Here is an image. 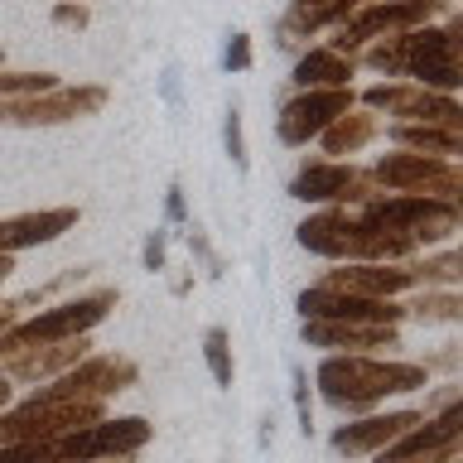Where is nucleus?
I'll list each match as a JSON object with an SVG mask.
<instances>
[{
  "mask_svg": "<svg viewBox=\"0 0 463 463\" xmlns=\"http://www.w3.org/2000/svg\"><path fill=\"white\" fill-rule=\"evenodd\" d=\"M289 382H295V415H299V430L314 434V396H309V372L304 367H289Z\"/></svg>",
  "mask_w": 463,
  "mask_h": 463,
  "instance_id": "nucleus-28",
  "label": "nucleus"
},
{
  "mask_svg": "<svg viewBox=\"0 0 463 463\" xmlns=\"http://www.w3.org/2000/svg\"><path fill=\"white\" fill-rule=\"evenodd\" d=\"M372 179L382 194H411V198H444L458 203L463 198V169L458 159H434V155H382L372 165Z\"/></svg>",
  "mask_w": 463,
  "mask_h": 463,
  "instance_id": "nucleus-8",
  "label": "nucleus"
},
{
  "mask_svg": "<svg viewBox=\"0 0 463 463\" xmlns=\"http://www.w3.org/2000/svg\"><path fill=\"white\" fill-rule=\"evenodd\" d=\"M72 227H78V208H39V213H20V217H0V256L49 246Z\"/></svg>",
  "mask_w": 463,
  "mask_h": 463,
  "instance_id": "nucleus-18",
  "label": "nucleus"
},
{
  "mask_svg": "<svg viewBox=\"0 0 463 463\" xmlns=\"http://www.w3.org/2000/svg\"><path fill=\"white\" fill-rule=\"evenodd\" d=\"M251 34H241V29H237V34H232L227 39V49H222V68L227 72H246V68H251Z\"/></svg>",
  "mask_w": 463,
  "mask_h": 463,
  "instance_id": "nucleus-29",
  "label": "nucleus"
},
{
  "mask_svg": "<svg viewBox=\"0 0 463 463\" xmlns=\"http://www.w3.org/2000/svg\"><path fill=\"white\" fill-rule=\"evenodd\" d=\"M353 78H357V58L328 49V43L299 53L295 72H289V82H295L299 92H333V87H353Z\"/></svg>",
  "mask_w": 463,
  "mask_h": 463,
  "instance_id": "nucleus-20",
  "label": "nucleus"
},
{
  "mask_svg": "<svg viewBox=\"0 0 463 463\" xmlns=\"http://www.w3.org/2000/svg\"><path fill=\"white\" fill-rule=\"evenodd\" d=\"M458 39H463V20L449 14L444 24H425L411 34H391V39H372L367 49H357V68L386 72V78H405L420 82L439 97H458L463 72H458Z\"/></svg>",
  "mask_w": 463,
  "mask_h": 463,
  "instance_id": "nucleus-1",
  "label": "nucleus"
},
{
  "mask_svg": "<svg viewBox=\"0 0 463 463\" xmlns=\"http://www.w3.org/2000/svg\"><path fill=\"white\" fill-rule=\"evenodd\" d=\"M304 318H328V324H367V328H396L405 309L396 299H362V295H343V289H304L295 299Z\"/></svg>",
  "mask_w": 463,
  "mask_h": 463,
  "instance_id": "nucleus-14",
  "label": "nucleus"
},
{
  "mask_svg": "<svg viewBox=\"0 0 463 463\" xmlns=\"http://www.w3.org/2000/svg\"><path fill=\"white\" fill-rule=\"evenodd\" d=\"M14 270V256H0V285H5V275Z\"/></svg>",
  "mask_w": 463,
  "mask_h": 463,
  "instance_id": "nucleus-34",
  "label": "nucleus"
},
{
  "mask_svg": "<svg viewBox=\"0 0 463 463\" xmlns=\"http://www.w3.org/2000/svg\"><path fill=\"white\" fill-rule=\"evenodd\" d=\"M299 338L309 347H328L333 357H347V353H362L372 357L376 347H401L396 343V328H367V324H328V318H304Z\"/></svg>",
  "mask_w": 463,
  "mask_h": 463,
  "instance_id": "nucleus-19",
  "label": "nucleus"
},
{
  "mask_svg": "<svg viewBox=\"0 0 463 463\" xmlns=\"http://www.w3.org/2000/svg\"><path fill=\"white\" fill-rule=\"evenodd\" d=\"M136 376L140 367L130 357L121 353H92V357H82L78 367H68L63 376H53L49 386H39L34 391V401H97V405H107L111 396H121V391L136 386Z\"/></svg>",
  "mask_w": 463,
  "mask_h": 463,
  "instance_id": "nucleus-11",
  "label": "nucleus"
},
{
  "mask_svg": "<svg viewBox=\"0 0 463 463\" xmlns=\"http://www.w3.org/2000/svg\"><path fill=\"white\" fill-rule=\"evenodd\" d=\"M362 111H376L396 116V121H425V126H449V130H463V107L458 97H439L420 82H405V78H391V82H376L362 92Z\"/></svg>",
  "mask_w": 463,
  "mask_h": 463,
  "instance_id": "nucleus-12",
  "label": "nucleus"
},
{
  "mask_svg": "<svg viewBox=\"0 0 463 463\" xmlns=\"http://www.w3.org/2000/svg\"><path fill=\"white\" fill-rule=\"evenodd\" d=\"M107 420V405L97 401H20L0 411V444H53L72 430H87Z\"/></svg>",
  "mask_w": 463,
  "mask_h": 463,
  "instance_id": "nucleus-6",
  "label": "nucleus"
},
{
  "mask_svg": "<svg viewBox=\"0 0 463 463\" xmlns=\"http://www.w3.org/2000/svg\"><path fill=\"white\" fill-rule=\"evenodd\" d=\"M107 87L97 82H78V87H63L58 82L53 92H39V97H14V101H0V126H20V130H34V126H68V121H82V116H97L107 107Z\"/></svg>",
  "mask_w": 463,
  "mask_h": 463,
  "instance_id": "nucleus-10",
  "label": "nucleus"
},
{
  "mask_svg": "<svg viewBox=\"0 0 463 463\" xmlns=\"http://www.w3.org/2000/svg\"><path fill=\"white\" fill-rule=\"evenodd\" d=\"M203 357H208V372L217 386H232V376H237V362H232V338L227 328H208L203 333Z\"/></svg>",
  "mask_w": 463,
  "mask_h": 463,
  "instance_id": "nucleus-24",
  "label": "nucleus"
},
{
  "mask_svg": "<svg viewBox=\"0 0 463 463\" xmlns=\"http://www.w3.org/2000/svg\"><path fill=\"white\" fill-rule=\"evenodd\" d=\"M111 309H116V289H92V295L58 299L49 309H39L34 318H20V324H10L0 333V357H14V353H24V347H43V343L87 338Z\"/></svg>",
  "mask_w": 463,
  "mask_h": 463,
  "instance_id": "nucleus-4",
  "label": "nucleus"
},
{
  "mask_svg": "<svg viewBox=\"0 0 463 463\" xmlns=\"http://www.w3.org/2000/svg\"><path fill=\"white\" fill-rule=\"evenodd\" d=\"M10 396H14V386L5 382V376H0V411H10Z\"/></svg>",
  "mask_w": 463,
  "mask_h": 463,
  "instance_id": "nucleus-33",
  "label": "nucleus"
},
{
  "mask_svg": "<svg viewBox=\"0 0 463 463\" xmlns=\"http://www.w3.org/2000/svg\"><path fill=\"white\" fill-rule=\"evenodd\" d=\"M53 87H58L53 72H0V101L39 97V92H53Z\"/></svg>",
  "mask_w": 463,
  "mask_h": 463,
  "instance_id": "nucleus-26",
  "label": "nucleus"
},
{
  "mask_svg": "<svg viewBox=\"0 0 463 463\" xmlns=\"http://www.w3.org/2000/svg\"><path fill=\"white\" fill-rule=\"evenodd\" d=\"M87 20H92V14H87V5H53V24H68V29H82Z\"/></svg>",
  "mask_w": 463,
  "mask_h": 463,
  "instance_id": "nucleus-30",
  "label": "nucleus"
},
{
  "mask_svg": "<svg viewBox=\"0 0 463 463\" xmlns=\"http://www.w3.org/2000/svg\"><path fill=\"white\" fill-rule=\"evenodd\" d=\"M382 136H391L411 155H434V159H458L463 155V130L449 126H425V121H391Z\"/></svg>",
  "mask_w": 463,
  "mask_h": 463,
  "instance_id": "nucleus-22",
  "label": "nucleus"
},
{
  "mask_svg": "<svg viewBox=\"0 0 463 463\" xmlns=\"http://www.w3.org/2000/svg\"><path fill=\"white\" fill-rule=\"evenodd\" d=\"M107 463H111V458H107Z\"/></svg>",
  "mask_w": 463,
  "mask_h": 463,
  "instance_id": "nucleus-36",
  "label": "nucleus"
},
{
  "mask_svg": "<svg viewBox=\"0 0 463 463\" xmlns=\"http://www.w3.org/2000/svg\"><path fill=\"white\" fill-rule=\"evenodd\" d=\"M222 140H227L232 165H237V169L251 165V155H246V136H241V107H237V101H232V111H227V121H222Z\"/></svg>",
  "mask_w": 463,
  "mask_h": 463,
  "instance_id": "nucleus-27",
  "label": "nucleus"
},
{
  "mask_svg": "<svg viewBox=\"0 0 463 463\" xmlns=\"http://www.w3.org/2000/svg\"><path fill=\"white\" fill-rule=\"evenodd\" d=\"M420 411H391V415H362V420H347V425L333 430V449L347 458H376L382 449H391L401 439L405 430H415L420 425Z\"/></svg>",
  "mask_w": 463,
  "mask_h": 463,
  "instance_id": "nucleus-15",
  "label": "nucleus"
},
{
  "mask_svg": "<svg viewBox=\"0 0 463 463\" xmlns=\"http://www.w3.org/2000/svg\"><path fill=\"white\" fill-rule=\"evenodd\" d=\"M415 275V285H439V289H454L458 285V256L444 251L439 260H405Z\"/></svg>",
  "mask_w": 463,
  "mask_h": 463,
  "instance_id": "nucleus-25",
  "label": "nucleus"
},
{
  "mask_svg": "<svg viewBox=\"0 0 463 463\" xmlns=\"http://www.w3.org/2000/svg\"><path fill=\"white\" fill-rule=\"evenodd\" d=\"M82 357H92V338L43 343V347H24V353H14V357H0V376H5V382H39V386H49L53 376H63L68 367H78Z\"/></svg>",
  "mask_w": 463,
  "mask_h": 463,
  "instance_id": "nucleus-16",
  "label": "nucleus"
},
{
  "mask_svg": "<svg viewBox=\"0 0 463 463\" xmlns=\"http://www.w3.org/2000/svg\"><path fill=\"white\" fill-rule=\"evenodd\" d=\"M165 232H150V241H145V270H165Z\"/></svg>",
  "mask_w": 463,
  "mask_h": 463,
  "instance_id": "nucleus-31",
  "label": "nucleus"
},
{
  "mask_svg": "<svg viewBox=\"0 0 463 463\" xmlns=\"http://www.w3.org/2000/svg\"><path fill=\"white\" fill-rule=\"evenodd\" d=\"M318 391L333 411H347V415H372L386 396H411V391H425L430 386V367L425 362H391V357H362V353H347V357H324L318 367Z\"/></svg>",
  "mask_w": 463,
  "mask_h": 463,
  "instance_id": "nucleus-2",
  "label": "nucleus"
},
{
  "mask_svg": "<svg viewBox=\"0 0 463 463\" xmlns=\"http://www.w3.org/2000/svg\"><path fill=\"white\" fill-rule=\"evenodd\" d=\"M372 169H357L353 159H309L299 165V174L289 179V198L318 203V208H357V203L376 198Z\"/></svg>",
  "mask_w": 463,
  "mask_h": 463,
  "instance_id": "nucleus-9",
  "label": "nucleus"
},
{
  "mask_svg": "<svg viewBox=\"0 0 463 463\" xmlns=\"http://www.w3.org/2000/svg\"><path fill=\"white\" fill-rule=\"evenodd\" d=\"M353 107H357L353 87H333V92H295L280 107V116H275V136H280V145H289V150H299V145L318 140L343 111H353Z\"/></svg>",
  "mask_w": 463,
  "mask_h": 463,
  "instance_id": "nucleus-13",
  "label": "nucleus"
},
{
  "mask_svg": "<svg viewBox=\"0 0 463 463\" xmlns=\"http://www.w3.org/2000/svg\"><path fill=\"white\" fill-rule=\"evenodd\" d=\"M165 217H169V222H184V217H188V208H184V188H179V184H169V198H165Z\"/></svg>",
  "mask_w": 463,
  "mask_h": 463,
  "instance_id": "nucleus-32",
  "label": "nucleus"
},
{
  "mask_svg": "<svg viewBox=\"0 0 463 463\" xmlns=\"http://www.w3.org/2000/svg\"><path fill=\"white\" fill-rule=\"evenodd\" d=\"M150 434H155V425L140 415H107V420H97V425L53 439L49 458L53 463H107V458L116 463V458L140 454V449L150 444Z\"/></svg>",
  "mask_w": 463,
  "mask_h": 463,
  "instance_id": "nucleus-7",
  "label": "nucleus"
},
{
  "mask_svg": "<svg viewBox=\"0 0 463 463\" xmlns=\"http://www.w3.org/2000/svg\"><path fill=\"white\" fill-rule=\"evenodd\" d=\"M411 318H420V324H458L463 318V299L454 295V289H425L420 299L401 304Z\"/></svg>",
  "mask_w": 463,
  "mask_h": 463,
  "instance_id": "nucleus-23",
  "label": "nucleus"
},
{
  "mask_svg": "<svg viewBox=\"0 0 463 463\" xmlns=\"http://www.w3.org/2000/svg\"><path fill=\"white\" fill-rule=\"evenodd\" d=\"M382 130H386V121L376 111H357L353 107L318 136V145H324V159H353V155L367 150L372 140H382Z\"/></svg>",
  "mask_w": 463,
  "mask_h": 463,
  "instance_id": "nucleus-21",
  "label": "nucleus"
},
{
  "mask_svg": "<svg viewBox=\"0 0 463 463\" xmlns=\"http://www.w3.org/2000/svg\"><path fill=\"white\" fill-rule=\"evenodd\" d=\"M324 289H343V295H362V299H396L405 289H415L411 266H367V260H353V266L328 270Z\"/></svg>",
  "mask_w": 463,
  "mask_h": 463,
  "instance_id": "nucleus-17",
  "label": "nucleus"
},
{
  "mask_svg": "<svg viewBox=\"0 0 463 463\" xmlns=\"http://www.w3.org/2000/svg\"><path fill=\"white\" fill-rule=\"evenodd\" d=\"M0 63H5V53H0Z\"/></svg>",
  "mask_w": 463,
  "mask_h": 463,
  "instance_id": "nucleus-35",
  "label": "nucleus"
},
{
  "mask_svg": "<svg viewBox=\"0 0 463 463\" xmlns=\"http://www.w3.org/2000/svg\"><path fill=\"white\" fill-rule=\"evenodd\" d=\"M295 241L324 260H343V266H353V260H367V266H405L420 251L411 237L357 217V208H324V213L304 217L295 227Z\"/></svg>",
  "mask_w": 463,
  "mask_h": 463,
  "instance_id": "nucleus-3",
  "label": "nucleus"
},
{
  "mask_svg": "<svg viewBox=\"0 0 463 463\" xmlns=\"http://www.w3.org/2000/svg\"><path fill=\"white\" fill-rule=\"evenodd\" d=\"M357 217L386 227V232H401L411 237L415 246H439L458 232L463 213L458 203H444V198H411V194H376L367 203H357Z\"/></svg>",
  "mask_w": 463,
  "mask_h": 463,
  "instance_id": "nucleus-5",
  "label": "nucleus"
}]
</instances>
